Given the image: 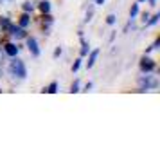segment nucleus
Segmentation results:
<instances>
[{"mask_svg": "<svg viewBox=\"0 0 160 155\" xmlns=\"http://www.w3.org/2000/svg\"><path fill=\"white\" fill-rule=\"evenodd\" d=\"M8 72H9V76L16 78L18 81H23V80L27 78V69H25V63H23L20 58H16V56H13L11 61L8 63Z\"/></svg>", "mask_w": 160, "mask_h": 155, "instance_id": "obj_1", "label": "nucleus"}, {"mask_svg": "<svg viewBox=\"0 0 160 155\" xmlns=\"http://www.w3.org/2000/svg\"><path fill=\"white\" fill-rule=\"evenodd\" d=\"M158 89V80L155 74L144 72V76L138 78V92H146V90H157Z\"/></svg>", "mask_w": 160, "mask_h": 155, "instance_id": "obj_2", "label": "nucleus"}, {"mask_svg": "<svg viewBox=\"0 0 160 155\" xmlns=\"http://www.w3.org/2000/svg\"><path fill=\"white\" fill-rule=\"evenodd\" d=\"M138 67H140L142 72H153V70L157 69V63H155V59H151L148 54H144L142 59H140V63H138Z\"/></svg>", "mask_w": 160, "mask_h": 155, "instance_id": "obj_3", "label": "nucleus"}, {"mask_svg": "<svg viewBox=\"0 0 160 155\" xmlns=\"http://www.w3.org/2000/svg\"><path fill=\"white\" fill-rule=\"evenodd\" d=\"M8 33L13 38H16V40H23V38L27 36V31L23 29V27H20V25H15V23H11V27L8 29Z\"/></svg>", "mask_w": 160, "mask_h": 155, "instance_id": "obj_4", "label": "nucleus"}, {"mask_svg": "<svg viewBox=\"0 0 160 155\" xmlns=\"http://www.w3.org/2000/svg\"><path fill=\"white\" fill-rule=\"evenodd\" d=\"M25 40H27V49H29L31 56L32 58H38L40 56V47H38V42L34 36H25Z\"/></svg>", "mask_w": 160, "mask_h": 155, "instance_id": "obj_5", "label": "nucleus"}, {"mask_svg": "<svg viewBox=\"0 0 160 155\" xmlns=\"http://www.w3.org/2000/svg\"><path fill=\"white\" fill-rule=\"evenodd\" d=\"M18 52H20V47L15 44H6L4 45V54L9 56V58H13V56H18Z\"/></svg>", "mask_w": 160, "mask_h": 155, "instance_id": "obj_6", "label": "nucleus"}, {"mask_svg": "<svg viewBox=\"0 0 160 155\" xmlns=\"http://www.w3.org/2000/svg\"><path fill=\"white\" fill-rule=\"evenodd\" d=\"M99 49H94V51H90L87 54L88 56V61H87V69H92V67L95 65V61H97V56H99Z\"/></svg>", "mask_w": 160, "mask_h": 155, "instance_id": "obj_7", "label": "nucleus"}, {"mask_svg": "<svg viewBox=\"0 0 160 155\" xmlns=\"http://www.w3.org/2000/svg\"><path fill=\"white\" fill-rule=\"evenodd\" d=\"M79 40H81V58L83 56H87L88 52H90V45H88V42L83 38V33L79 31Z\"/></svg>", "mask_w": 160, "mask_h": 155, "instance_id": "obj_8", "label": "nucleus"}, {"mask_svg": "<svg viewBox=\"0 0 160 155\" xmlns=\"http://www.w3.org/2000/svg\"><path fill=\"white\" fill-rule=\"evenodd\" d=\"M29 23H31L29 13H23V15L20 16V20H18V25H20V27H23V29H27V27H29Z\"/></svg>", "mask_w": 160, "mask_h": 155, "instance_id": "obj_9", "label": "nucleus"}, {"mask_svg": "<svg viewBox=\"0 0 160 155\" xmlns=\"http://www.w3.org/2000/svg\"><path fill=\"white\" fill-rule=\"evenodd\" d=\"M52 16L49 15V13H45V16H43V29H45V34H49V27L52 25Z\"/></svg>", "mask_w": 160, "mask_h": 155, "instance_id": "obj_10", "label": "nucleus"}, {"mask_svg": "<svg viewBox=\"0 0 160 155\" xmlns=\"http://www.w3.org/2000/svg\"><path fill=\"white\" fill-rule=\"evenodd\" d=\"M38 8H40V11H42V13H51V2H49V0H42V2H40V4H38Z\"/></svg>", "mask_w": 160, "mask_h": 155, "instance_id": "obj_11", "label": "nucleus"}, {"mask_svg": "<svg viewBox=\"0 0 160 155\" xmlns=\"http://www.w3.org/2000/svg\"><path fill=\"white\" fill-rule=\"evenodd\" d=\"M42 92H47V94H56L58 92V81H52L49 87H45Z\"/></svg>", "mask_w": 160, "mask_h": 155, "instance_id": "obj_12", "label": "nucleus"}, {"mask_svg": "<svg viewBox=\"0 0 160 155\" xmlns=\"http://www.w3.org/2000/svg\"><path fill=\"white\" fill-rule=\"evenodd\" d=\"M158 20H160V15H158V13H157V15L149 16V20L146 22V25H149V27H155V25L158 23Z\"/></svg>", "mask_w": 160, "mask_h": 155, "instance_id": "obj_13", "label": "nucleus"}, {"mask_svg": "<svg viewBox=\"0 0 160 155\" xmlns=\"http://www.w3.org/2000/svg\"><path fill=\"white\" fill-rule=\"evenodd\" d=\"M0 27H2V31H8L9 27H11V20H9V18H4V16H0Z\"/></svg>", "mask_w": 160, "mask_h": 155, "instance_id": "obj_14", "label": "nucleus"}, {"mask_svg": "<svg viewBox=\"0 0 160 155\" xmlns=\"http://www.w3.org/2000/svg\"><path fill=\"white\" fill-rule=\"evenodd\" d=\"M34 8H36V6H34L32 2H23V4H22L23 13H32V11H34Z\"/></svg>", "mask_w": 160, "mask_h": 155, "instance_id": "obj_15", "label": "nucleus"}, {"mask_svg": "<svg viewBox=\"0 0 160 155\" xmlns=\"http://www.w3.org/2000/svg\"><path fill=\"white\" fill-rule=\"evenodd\" d=\"M137 15H138V4H133L131 9H130V18H131V20H135Z\"/></svg>", "mask_w": 160, "mask_h": 155, "instance_id": "obj_16", "label": "nucleus"}, {"mask_svg": "<svg viewBox=\"0 0 160 155\" xmlns=\"http://www.w3.org/2000/svg\"><path fill=\"white\" fill-rule=\"evenodd\" d=\"M70 92H72V94H78V92H81V83H79V80H76V81L72 83Z\"/></svg>", "mask_w": 160, "mask_h": 155, "instance_id": "obj_17", "label": "nucleus"}, {"mask_svg": "<svg viewBox=\"0 0 160 155\" xmlns=\"http://www.w3.org/2000/svg\"><path fill=\"white\" fill-rule=\"evenodd\" d=\"M92 16H94V6H90V8H88V11H87V15H85V20H83V22L88 23L90 20H92Z\"/></svg>", "mask_w": 160, "mask_h": 155, "instance_id": "obj_18", "label": "nucleus"}, {"mask_svg": "<svg viewBox=\"0 0 160 155\" xmlns=\"http://www.w3.org/2000/svg\"><path fill=\"white\" fill-rule=\"evenodd\" d=\"M115 22H117V16L113 15V13H110V15L106 16V23H108V25H113Z\"/></svg>", "mask_w": 160, "mask_h": 155, "instance_id": "obj_19", "label": "nucleus"}, {"mask_svg": "<svg viewBox=\"0 0 160 155\" xmlns=\"http://www.w3.org/2000/svg\"><path fill=\"white\" fill-rule=\"evenodd\" d=\"M81 63H83V59H81V58H78L76 61H74V65H72V72H78V70H79Z\"/></svg>", "mask_w": 160, "mask_h": 155, "instance_id": "obj_20", "label": "nucleus"}, {"mask_svg": "<svg viewBox=\"0 0 160 155\" xmlns=\"http://www.w3.org/2000/svg\"><path fill=\"white\" fill-rule=\"evenodd\" d=\"M61 52H63V51H61V47H56V49H54V54H52L54 59H58L59 56H61Z\"/></svg>", "mask_w": 160, "mask_h": 155, "instance_id": "obj_21", "label": "nucleus"}, {"mask_svg": "<svg viewBox=\"0 0 160 155\" xmlns=\"http://www.w3.org/2000/svg\"><path fill=\"white\" fill-rule=\"evenodd\" d=\"M92 87H94V83H92V81H88L87 85H85V89L81 90V92H90V90H92Z\"/></svg>", "mask_w": 160, "mask_h": 155, "instance_id": "obj_22", "label": "nucleus"}, {"mask_svg": "<svg viewBox=\"0 0 160 155\" xmlns=\"http://www.w3.org/2000/svg\"><path fill=\"white\" fill-rule=\"evenodd\" d=\"M149 16H151L149 13H142V18H140V20H142V23L148 22V20H149Z\"/></svg>", "mask_w": 160, "mask_h": 155, "instance_id": "obj_23", "label": "nucleus"}, {"mask_svg": "<svg viewBox=\"0 0 160 155\" xmlns=\"http://www.w3.org/2000/svg\"><path fill=\"white\" fill-rule=\"evenodd\" d=\"M146 2H149V6H153V8L157 6V0H146Z\"/></svg>", "mask_w": 160, "mask_h": 155, "instance_id": "obj_24", "label": "nucleus"}, {"mask_svg": "<svg viewBox=\"0 0 160 155\" xmlns=\"http://www.w3.org/2000/svg\"><path fill=\"white\" fill-rule=\"evenodd\" d=\"M95 4H97V6H102V4H104V0H95Z\"/></svg>", "mask_w": 160, "mask_h": 155, "instance_id": "obj_25", "label": "nucleus"}, {"mask_svg": "<svg viewBox=\"0 0 160 155\" xmlns=\"http://www.w3.org/2000/svg\"><path fill=\"white\" fill-rule=\"evenodd\" d=\"M2 78H4V69L0 67V80H2Z\"/></svg>", "mask_w": 160, "mask_h": 155, "instance_id": "obj_26", "label": "nucleus"}, {"mask_svg": "<svg viewBox=\"0 0 160 155\" xmlns=\"http://www.w3.org/2000/svg\"><path fill=\"white\" fill-rule=\"evenodd\" d=\"M137 2H146V0H137Z\"/></svg>", "mask_w": 160, "mask_h": 155, "instance_id": "obj_27", "label": "nucleus"}]
</instances>
